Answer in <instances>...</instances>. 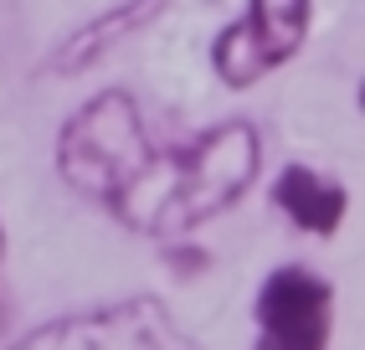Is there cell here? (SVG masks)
I'll list each match as a JSON object with an SVG mask.
<instances>
[{"instance_id": "6da1fadb", "label": "cell", "mask_w": 365, "mask_h": 350, "mask_svg": "<svg viewBox=\"0 0 365 350\" xmlns=\"http://www.w3.org/2000/svg\"><path fill=\"white\" fill-rule=\"evenodd\" d=\"M262 170V134L252 119H222L180 144H155L134 191L113 211L118 227L139 237H190L211 216L232 211Z\"/></svg>"}, {"instance_id": "7a4b0ae2", "label": "cell", "mask_w": 365, "mask_h": 350, "mask_svg": "<svg viewBox=\"0 0 365 350\" xmlns=\"http://www.w3.org/2000/svg\"><path fill=\"white\" fill-rule=\"evenodd\" d=\"M155 129L144 119V104L124 88H103L88 104H78L62 129H57V175L67 191H78L83 201L103 206L108 216L124 206V196L134 191L139 170L155 155Z\"/></svg>"}, {"instance_id": "3957f363", "label": "cell", "mask_w": 365, "mask_h": 350, "mask_svg": "<svg viewBox=\"0 0 365 350\" xmlns=\"http://www.w3.org/2000/svg\"><path fill=\"white\" fill-rule=\"evenodd\" d=\"M0 350H201L160 294H124L21 330Z\"/></svg>"}, {"instance_id": "277c9868", "label": "cell", "mask_w": 365, "mask_h": 350, "mask_svg": "<svg viewBox=\"0 0 365 350\" xmlns=\"http://www.w3.org/2000/svg\"><path fill=\"white\" fill-rule=\"evenodd\" d=\"M314 0H247L232 26L216 31L211 41V72L232 93L257 88L267 72L294 62L309 41Z\"/></svg>"}, {"instance_id": "5b68a950", "label": "cell", "mask_w": 365, "mask_h": 350, "mask_svg": "<svg viewBox=\"0 0 365 350\" xmlns=\"http://www.w3.org/2000/svg\"><path fill=\"white\" fill-rule=\"evenodd\" d=\"M252 324H257L252 350H329L334 284L304 263H278L257 284Z\"/></svg>"}, {"instance_id": "8992f818", "label": "cell", "mask_w": 365, "mask_h": 350, "mask_svg": "<svg viewBox=\"0 0 365 350\" xmlns=\"http://www.w3.org/2000/svg\"><path fill=\"white\" fill-rule=\"evenodd\" d=\"M170 11V0H118V6H108L103 16L83 21V26H72L57 52H52V72H62V78H72V72H88L93 62H103L113 46H124L129 36H139L144 26H155V21Z\"/></svg>"}, {"instance_id": "52a82bcc", "label": "cell", "mask_w": 365, "mask_h": 350, "mask_svg": "<svg viewBox=\"0 0 365 350\" xmlns=\"http://www.w3.org/2000/svg\"><path fill=\"white\" fill-rule=\"evenodd\" d=\"M267 201L288 216V227H299L309 237H334L350 211V191L314 165H283L267 186Z\"/></svg>"}, {"instance_id": "ba28073f", "label": "cell", "mask_w": 365, "mask_h": 350, "mask_svg": "<svg viewBox=\"0 0 365 350\" xmlns=\"http://www.w3.org/2000/svg\"><path fill=\"white\" fill-rule=\"evenodd\" d=\"M170 263H175V268L185 273V279H201V273L211 268V253H206V247H196L190 237H180V247L170 242Z\"/></svg>"}, {"instance_id": "9c48e42d", "label": "cell", "mask_w": 365, "mask_h": 350, "mask_svg": "<svg viewBox=\"0 0 365 350\" xmlns=\"http://www.w3.org/2000/svg\"><path fill=\"white\" fill-rule=\"evenodd\" d=\"M6 330H11V299H6V289H0V340H6Z\"/></svg>"}, {"instance_id": "30bf717a", "label": "cell", "mask_w": 365, "mask_h": 350, "mask_svg": "<svg viewBox=\"0 0 365 350\" xmlns=\"http://www.w3.org/2000/svg\"><path fill=\"white\" fill-rule=\"evenodd\" d=\"M0 253H6V221H0Z\"/></svg>"}]
</instances>
